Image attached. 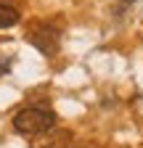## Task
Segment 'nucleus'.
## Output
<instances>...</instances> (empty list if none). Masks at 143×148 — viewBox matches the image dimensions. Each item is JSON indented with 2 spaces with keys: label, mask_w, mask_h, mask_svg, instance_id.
Instances as JSON below:
<instances>
[{
  "label": "nucleus",
  "mask_w": 143,
  "mask_h": 148,
  "mask_svg": "<svg viewBox=\"0 0 143 148\" xmlns=\"http://www.w3.org/2000/svg\"><path fill=\"white\" fill-rule=\"evenodd\" d=\"M13 127H16V132H21V135H43V132L56 127V114H53L50 108L29 106V108H21L19 114L13 116Z\"/></svg>",
  "instance_id": "f257e3e1"
},
{
  "label": "nucleus",
  "mask_w": 143,
  "mask_h": 148,
  "mask_svg": "<svg viewBox=\"0 0 143 148\" xmlns=\"http://www.w3.org/2000/svg\"><path fill=\"white\" fill-rule=\"evenodd\" d=\"M58 42H61V34H58L56 27H40V29L32 32V45L37 48L43 56H56Z\"/></svg>",
  "instance_id": "f03ea898"
},
{
  "label": "nucleus",
  "mask_w": 143,
  "mask_h": 148,
  "mask_svg": "<svg viewBox=\"0 0 143 148\" xmlns=\"http://www.w3.org/2000/svg\"><path fill=\"white\" fill-rule=\"evenodd\" d=\"M19 21V11L13 5H0V29H11Z\"/></svg>",
  "instance_id": "7ed1b4c3"
}]
</instances>
